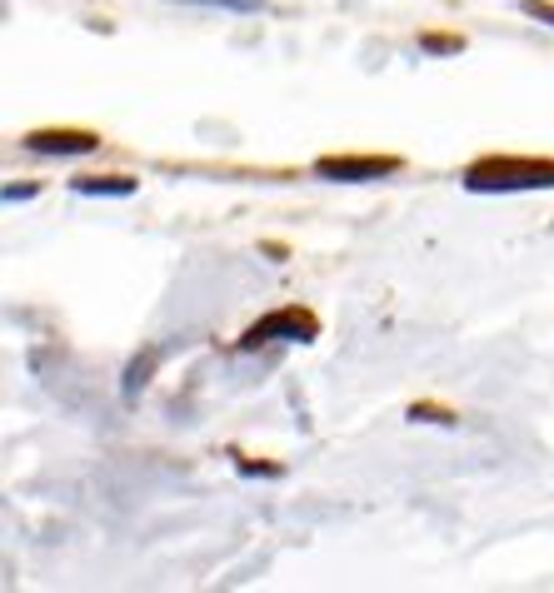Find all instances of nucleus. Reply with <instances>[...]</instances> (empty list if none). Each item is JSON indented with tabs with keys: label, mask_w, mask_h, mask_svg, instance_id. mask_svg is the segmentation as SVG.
I'll return each mask as SVG.
<instances>
[{
	"label": "nucleus",
	"mask_w": 554,
	"mask_h": 593,
	"mask_svg": "<svg viewBox=\"0 0 554 593\" xmlns=\"http://www.w3.org/2000/svg\"><path fill=\"white\" fill-rule=\"evenodd\" d=\"M469 194H514V190H554V160L540 155H485L465 170Z\"/></svg>",
	"instance_id": "nucleus-1"
},
{
	"label": "nucleus",
	"mask_w": 554,
	"mask_h": 593,
	"mask_svg": "<svg viewBox=\"0 0 554 593\" xmlns=\"http://www.w3.org/2000/svg\"><path fill=\"white\" fill-rule=\"evenodd\" d=\"M320 335V320L310 310H300V304H285V310L265 314V320H255L251 329H245V339H240V349H261V345H310V339Z\"/></svg>",
	"instance_id": "nucleus-2"
},
{
	"label": "nucleus",
	"mask_w": 554,
	"mask_h": 593,
	"mask_svg": "<svg viewBox=\"0 0 554 593\" xmlns=\"http://www.w3.org/2000/svg\"><path fill=\"white\" fill-rule=\"evenodd\" d=\"M315 175L335 184H365V180L400 175V160L395 155H325V160H315Z\"/></svg>",
	"instance_id": "nucleus-3"
},
{
	"label": "nucleus",
	"mask_w": 554,
	"mask_h": 593,
	"mask_svg": "<svg viewBox=\"0 0 554 593\" xmlns=\"http://www.w3.org/2000/svg\"><path fill=\"white\" fill-rule=\"evenodd\" d=\"M25 150H35V155H90V150H100V135L96 130H76V125L31 130V135H25Z\"/></svg>",
	"instance_id": "nucleus-4"
},
{
	"label": "nucleus",
	"mask_w": 554,
	"mask_h": 593,
	"mask_svg": "<svg viewBox=\"0 0 554 593\" xmlns=\"http://www.w3.org/2000/svg\"><path fill=\"white\" fill-rule=\"evenodd\" d=\"M70 190L76 194H135V180L131 175H76Z\"/></svg>",
	"instance_id": "nucleus-5"
},
{
	"label": "nucleus",
	"mask_w": 554,
	"mask_h": 593,
	"mask_svg": "<svg viewBox=\"0 0 554 593\" xmlns=\"http://www.w3.org/2000/svg\"><path fill=\"white\" fill-rule=\"evenodd\" d=\"M420 51H430V55H459V51H465V35L424 31V35H420Z\"/></svg>",
	"instance_id": "nucleus-6"
},
{
	"label": "nucleus",
	"mask_w": 554,
	"mask_h": 593,
	"mask_svg": "<svg viewBox=\"0 0 554 593\" xmlns=\"http://www.w3.org/2000/svg\"><path fill=\"white\" fill-rule=\"evenodd\" d=\"M180 5H220V11H235V15H261L265 0H180Z\"/></svg>",
	"instance_id": "nucleus-7"
},
{
	"label": "nucleus",
	"mask_w": 554,
	"mask_h": 593,
	"mask_svg": "<svg viewBox=\"0 0 554 593\" xmlns=\"http://www.w3.org/2000/svg\"><path fill=\"white\" fill-rule=\"evenodd\" d=\"M410 419H424V424H455L459 414L445 410V404H410Z\"/></svg>",
	"instance_id": "nucleus-8"
},
{
	"label": "nucleus",
	"mask_w": 554,
	"mask_h": 593,
	"mask_svg": "<svg viewBox=\"0 0 554 593\" xmlns=\"http://www.w3.org/2000/svg\"><path fill=\"white\" fill-rule=\"evenodd\" d=\"M155 359H160V355H145V359H135V365H131V374H125V394H135V389L145 384V374H151V369H155Z\"/></svg>",
	"instance_id": "nucleus-9"
},
{
	"label": "nucleus",
	"mask_w": 554,
	"mask_h": 593,
	"mask_svg": "<svg viewBox=\"0 0 554 593\" xmlns=\"http://www.w3.org/2000/svg\"><path fill=\"white\" fill-rule=\"evenodd\" d=\"M520 11L534 15V21H544V25H554V0H520Z\"/></svg>",
	"instance_id": "nucleus-10"
},
{
	"label": "nucleus",
	"mask_w": 554,
	"mask_h": 593,
	"mask_svg": "<svg viewBox=\"0 0 554 593\" xmlns=\"http://www.w3.org/2000/svg\"><path fill=\"white\" fill-rule=\"evenodd\" d=\"M35 184H5V200H31Z\"/></svg>",
	"instance_id": "nucleus-11"
}]
</instances>
